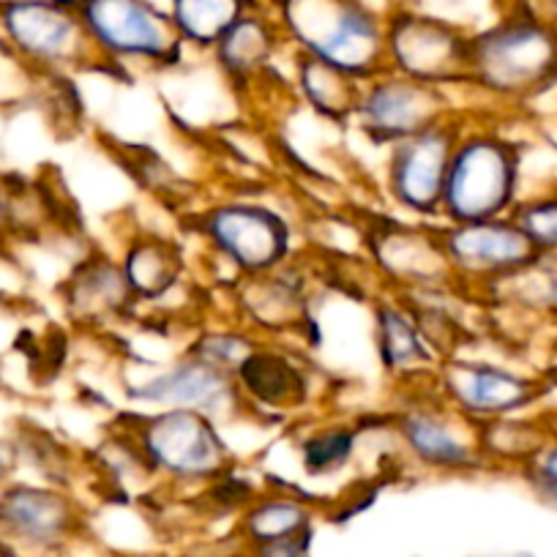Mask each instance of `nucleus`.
Masks as SVG:
<instances>
[{"label":"nucleus","instance_id":"nucleus-29","mask_svg":"<svg viewBox=\"0 0 557 557\" xmlns=\"http://www.w3.org/2000/svg\"><path fill=\"white\" fill-rule=\"evenodd\" d=\"M260 336L251 334L240 323L230 325H213V329H202L195 339L189 342L184 352L200 358V361L211 363V367L224 369V372L235 374L244 367L246 358L260 347Z\"/></svg>","mask_w":557,"mask_h":557},{"label":"nucleus","instance_id":"nucleus-17","mask_svg":"<svg viewBox=\"0 0 557 557\" xmlns=\"http://www.w3.org/2000/svg\"><path fill=\"white\" fill-rule=\"evenodd\" d=\"M230 296L238 323L260 339L278 342L301 334L314 323L312 296L298 260H290L276 271L235 278Z\"/></svg>","mask_w":557,"mask_h":557},{"label":"nucleus","instance_id":"nucleus-19","mask_svg":"<svg viewBox=\"0 0 557 557\" xmlns=\"http://www.w3.org/2000/svg\"><path fill=\"white\" fill-rule=\"evenodd\" d=\"M372 339L380 367L399 388H424L435 383L441 358L424 339L405 298L396 293L374 298Z\"/></svg>","mask_w":557,"mask_h":557},{"label":"nucleus","instance_id":"nucleus-13","mask_svg":"<svg viewBox=\"0 0 557 557\" xmlns=\"http://www.w3.org/2000/svg\"><path fill=\"white\" fill-rule=\"evenodd\" d=\"M123 394L139 410H197L216 424L238 421L251 412L235 374L211 367L189 352H181L162 367H151L148 374L128 380Z\"/></svg>","mask_w":557,"mask_h":557},{"label":"nucleus","instance_id":"nucleus-7","mask_svg":"<svg viewBox=\"0 0 557 557\" xmlns=\"http://www.w3.org/2000/svg\"><path fill=\"white\" fill-rule=\"evenodd\" d=\"M367 265L374 278L396 296L432 290H462L446 249H443L437 222L369 213L358 224Z\"/></svg>","mask_w":557,"mask_h":557},{"label":"nucleus","instance_id":"nucleus-20","mask_svg":"<svg viewBox=\"0 0 557 557\" xmlns=\"http://www.w3.org/2000/svg\"><path fill=\"white\" fill-rule=\"evenodd\" d=\"M235 380L255 416L282 418L287 412H298L312 396L309 369L278 342L262 339L235 372Z\"/></svg>","mask_w":557,"mask_h":557},{"label":"nucleus","instance_id":"nucleus-37","mask_svg":"<svg viewBox=\"0 0 557 557\" xmlns=\"http://www.w3.org/2000/svg\"><path fill=\"white\" fill-rule=\"evenodd\" d=\"M535 7H539L541 12H546V14H549L552 9L557 7V0H535Z\"/></svg>","mask_w":557,"mask_h":557},{"label":"nucleus","instance_id":"nucleus-22","mask_svg":"<svg viewBox=\"0 0 557 557\" xmlns=\"http://www.w3.org/2000/svg\"><path fill=\"white\" fill-rule=\"evenodd\" d=\"M318 503L296 490H262L249 497L235 517L233 535L244 549L271 544V541L298 539L314 533L318 522Z\"/></svg>","mask_w":557,"mask_h":557},{"label":"nucleus","instance_id":"nucleus-11","mask_svg":"<svg viewBox=\"0 0 557 557\" xmlns=\"http://www.w3.org/2000/svg\"><path fill=\"white\" fill-rule=\"evenodd\" d=\"M470 36L462 25L421 9H385L388 72L448 90L470 85Z\"/></svg>","mask_w":557,"mask_h":557},{"label":"nucleus","instance_id":"nucleus-1","mask_svg":"<svg viewBox=\"0 0 557 557\" xmlns=\"http://www.w3.org/2000/svg\"><path fill=\"white\" fill-rule=\"evenodd\" d=\"M557 88V23L522 0L470 36V85L490 104L522 110Z\"/></svg>","mask_w":557,"mask_h":557},{"label":"nucleus","instance_id":"nucleus-16","mask_svg":"<svg viewBox=\"0 0 557 557\" xmlns=\"http://www.w3.org/2000/svg\"><path fill=\"white\" fill-rule=\"evenodd\" d=\"M437 233L459 287L470 298L495 278L508 276L541 257L511 216L454 224L437 222Z\"/></svg>","mask_w":557,"mask_h":557},{"label":"nucleus","instance_id":"nucleus-2","mask_svg":"<svg viewBox=\"0 0 557 557\" xmlns=\"http://www.w3.org/2000/svg\"><path fill=\"white\" fill-rule=\"evenodd\" d=\"M290 50L331 63L358 83L388 72L385 9L367 0H268Z\"/></svg>","mask_w":557,"mask_h":557},{"label":"nucleus","instance_id":"nucleus-14","mask_svg":"<svg viewBox=\"0 0 557 557\" xmlns=\"http://www.w3.org/2000/svg\"><path fill=\"white\" fill-rule=\"evenodd\" d=\"M465 115L468 112H459L388 148L385 195L394 202L396 211L418 222H441L448 164H451Z\"/></svg>","mask_w":557,"mask_h":557},{"label":"nucleus","instance_id":"nucleus-15","mask_svg":"<svg viewBox=\"0 0 557 557\" xmlns=\"http://www.w3.org/2000/svg\"><path fill=\"white\" fill-rule=\"evenodd\" d=\"M459 112L462 110L454 104V94L448 90L383 72L361 85L352 123L372 146L391 148Z\"/></svg>","mask_w":557,"mask_h":557},{"label":"nucleus","instance_id":"nucleus-24","mask_svg":"<svg viewBox=\"0 0 557 557\" xmlns=\"http://www.w3.org/2000/svg\"><path fill=\"white\" fill-rule=\"evenodd\" d=\"M361 85L331 63L293 50V88L298 101L334 126H350Z\"/></svg>","mask_w":557,"mask_h":557},{"label":"nucleus","instance_id":"nucleus-12","mask_svg":"<svg viewBox=\"0 0 557 557\" xmlns=\"http://www.w3.org/2000/svg\"><path fill=\"white\" fill-rule=\"evenodd\" d=\"M435 391L446 405L462 412L473 424L495 418L535 412L552 394L546 374L503 367V363L457 352L443 358L435 374Z\"/></svg>","mask_w":557,"mask_h":557},{"label":"nucleus","instance_id":"nucleus-27","mask_svg":"<svg viewBox=\"0 0 557 557\" xmlns=\"http://www.w3.org/2000/svg\"><path fill=\"white\" fill-rule=\"evenodd\" d=\"M265 0H168V12L186 50L211 52L213 45Z\"/></svg>","mask_w":557,"mask_h":557},{"label":"nucleus","instance_id":"nucleus-30","mask_svg":"<svg viewBox=\"0 0 557 557\" xmlns=\"http://www.w3.org/2000/svg\"><path fill=\"white\" fill-rule=\"evenodd\" d=\"M14 443H17L20 465H30L34 470H39V479L47 484L69 490L74 457L63 448V443H58L50 432L39 430V426H30V430L25 426L20 435H14Z\"/></svg>","mask_w":557,"mask_h":557},{"label":"nucleus","instance_id":"nucleus-36","mask_svg":"<svg viewBox=\"0 0 557 557\" xmlns=\"http://www.w3.org/2000/svg\"><path fill=\"white\" fill-rule=\"evenodd\" d=\"M385 3H388L385 9H418L421 0H385Z\"/></svg>","mask_w":557,"mask_h":557},{"label":"nucleus","instance_id":"nucleus-10","mask_svg":"<svg viewBox=\"0 0 557 557\" xmlns=\"http://www.w3.org/2000/svg\"><path fill=\"white\" fill-rule=\"evenodd\" d=\"M85 533V508L66 486L23 479L0 486V557H69Z\"/></svg>","mask_w":557,"mask_h":557},{"label":"nucleus","instance_id":"nucleus-6","mask_svg":"<svg viewBox=\"0 0 557 557\" xmlns=\"http://www.w3.org/2000/svg\"><path fill=\"white\" fill-rule=\"evenodd\" d=\"M189 227L208 255L233 271V278L276 271L296 260V230L285 213L251 197H224L189 216Z\"/></svg>","mask_w":557,"mask_h":557},{"label":"nucleus","instance_id":"nucleus-25","mask_svg":"<svg viewBox=\"0 0 557 557\" xmlns=\"http://www.w3.org/2000/svg\"><path fill=\"white\" fill-rule=\"evenodd\" d=\"M473 301L539 318L557 314V257H535L530 265L475 290Z\"/></svg>","mask_w":557,"mask_h":557},{"label":"nucleus","instance_id":"nucleus-35","mask_svg":"<svg viewBox=\"0 0 557 557\" xmlns=\"http://www.w3.org/2000/svg\"><path fill=\"white\" fill-rule=\"evenodd\" d=\"M12 178L0 175V244L12 238Z\"/></svg>","mask_w":557,"mask_h":557},{"label":"nucleus","instance_id":"nucleus-38","mask_svg":"<svg viewBox=\"0 0 557 557\" xmlns=\"http://www.w3.org/2000/svg\"><path fill=\"white\" fill-rule=\"evenodd\" d=\"M549 17H552V20H555V23H557V7H555V9H552V12H549Z\"/></svg>","mask_w":557,"mask_h":557},{"label":"nucleus","instance_id":"nucleus-9","mask_svg":"<svg viewBox=\"0 0 557 557\" xmlns=\"http://www.w3.org/2000/svg\"><path fill=\"white\" fill-rule=\"evenodd\" d=\"M401 454L416 468L435 475H475L486 465L479 451V424L437 396L435 383L407 388L388 416Z\"/></svg>","mask_w":557,"mask_h":557},{"label":"nucleus","instance_id":"nucleus-34","mask_svg":"<svg viewBox=\"0 0 557 557\" xmlns=\"http://www.w3.org/2000/svg\"><path fill=\"white\" fill-rule=\"evenodd\" d=\"M20 470V451L14 437L0 435V486H7L9 481L17 479Z\"/></svg>","mask_w":557,"mask_h":557},{"label":"nucleus","instance_id":"nucleus-18","mask_svg":"<svg viewBox=\"0 0 557 557\" xmlns=\"http://www.w3.org/2000/svg\"><path fill=\"white\" fill-rule=\"evenodd\" d=\"M63 312L85 331H104L126 323L137 309L121 262L104 251H90L58 287Z\"/></svg>","mask_w":557,"mask_h":557},{"label":"nucleus","instance_id":"nucleus-4","mask_svg":"<svg viewBox=\"0 0 557 557\" xmlns=\"http://www.w3.org/2000/svg\"><path fill=\"white\" fill-rule=\"evenodd\" d=\"M115 424L134 441L153 479L178 490H208L235 470L222 424L197 410H126Z\"/></svg>","mask_w":557,"mask_h":557},{"label":"nucleus","instance_id":"nucleus-5","mask_svg":"<svg viewBox=\"0 0 557 557\" xmlns=\"http://www.w3.org/2000/svg\"><path fill=\"white\" fill-rule=\"evenodd\" d=\"M74 7L107 72H170L189 52L157 0H74Z\"/></svg>","mask_w":557,"mask_h":557},{"label":"nucleus","instance_id":"nucleus-28","mask_svg":"<svg viewBox=\"0 0 557 557\" xmlns=\"http://www.w3.org/2000/svg\"><path fill=\"white\" fill-rule=\"evenodd\" d=\"M358 437H361V430L345 421H331V424L307 430V435L298 437V459H301L304 473L312 479L342 473L356 459Z\"/></svg>","mask_w":557,"mask_h":557},{"label":"nucleus","instance_id":"nucleus-32","mask_svg":"<svg viewBox=\"0 0 557 557\" xmlns=\"http://www.w3.org/2000/svg\"><path fill=\"white\" fill-rule=\"evenodd\" d=\"M519 479L541 503L557 508V432H552L544 448L519 470Z\"/></svg>","mask_w":557,"mask_h":557},{"label":"nucleus","instance_id":"nucleus-26","mask_svg":"<svg viewBox=\"0 0 557 557\" xmlns=\"http://www.w3.org/2000/svg\"><path fill=\"white\" fill-rule=\"evenodd\" d=\"M552 432L544 412H524V416L495 418L479 424V451L486 470H519L544 448Z\"/></svg>","mask_w":557,"mask_h":557},{"label":"nucleus","instance_id":"nucleus-40","mask_svg":"<svg viewBox=\"0 0 557 557\" xmlns=\"http://www.w3.org/2000/svg\"><path fill=\"white\" fill-rule=\"evenodd\" d=\"M238 557H249V555H246V552H244V555H238Z\"/></svg>","mask_w":557,"mask_h":557},{"label":"nucleus","instance_id":"nucleus-31","mask_svg":"<svg viewBox=\"0 0 557 557\" xmlns=\"http://www.w3.org/2000/svg\"><path fill=\"white\" fill-rule=\"evenodd\" d=\"M511 219L541 257H557V186L539 195H522Z\"/></svg>","mask_w":557,"mask_h":557},{"label":"nucleus","instance_id":"nucleus-8","mask_svg":"<svg viewBox=\"0 0 557 557\" xmlns=\"http://www.w3.org/2000/svg\"><path fill=\"white\" fill-rule=\"evenodd\" d=\"M0 39L20 63L47 77L101 69L74 0H0Z\"/></svg>","mask_w":557,"mask_h":557},{"label":"nucleus","instance_id":"nucleus-21","mask_svg":"<svg viewBox=\"0 0 557 557\" xmlns=\"http://www.w3.org/2000/svg\"><path fill=\"white\" fill-rule=\"evenodd\" d=\"M285 47V34L273 17L271 3H262V7L246 12L213 45L208 55L213 58V66L219 69L224 83L233 85L238 94H246L257 83H262V77L271 72L273 61Z\"/></svg>","mask_w":557,"mask_h":557},{"label":"nucleus","instance_id":"nucleus-3","mask_svg":"<svg viewBox=\"0 0 557 557\" xmlns=\"http://www.w3.org/2000/svg\"><path fill=\"white\" fill-rule=\"evenodd\" d=\"M522 143L495 121H475L468 112L448 164L441 222L511 216L522 200Z\"/></svg>","mask_w":557,"mask_h":557},{"label":"nucleus","instance_id":"nucleus-33","mask_svg":"<svg viewBox=\"0 0 557 557\" xmlns=\"http://www.w3.org/2000/svg\"><path fill=\"white\" fill-rule=\"evenodd\" d=\"M244 552L249 557H309V552H312V533L298 535V539L271 541V544L251 546V549Z\"/></svg>","mask_w":557,"mask_h":557},{"label":"nucleus","instance_id":"nucleus-39","mask_svg":"<svg viewBox=\"0 0 557 557\" xmlns=\"http://www.w3.org/2000/svg\"><path fill=\"white\" fill-rule=\"evenodd\" d=\"M0 385H3V369H0Z\"/></svg>","mask_w":557,"mask_h":557},{"label":"nucleus","instance_id":"nucleus-23","mask_svg":"<svg viewBox=\"0 0 557 557\" xmlns=\"http://www.w3.org/2000/svg\"><path fill=\"white\" fill-rule=\"evenodd\" d=\"M117 262L137 307L162 304L181 285L186 268L184 249L173 238L146 230L128 235Z\"/></svg>","mask_w":557,"mask_h":557}]
</instances>
